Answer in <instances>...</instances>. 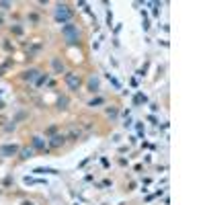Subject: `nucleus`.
Wrapping results in <instances>:
<instances>
[{
  "label": "nucleus",
  "mask_w": 205,
  "mask_h": 205,
  "mask_svg": "<svg viewBox=\"0 0 205 205\" xmlns=\"http://www.w3.org/2000/svg\"><path fill=\"white\" fill-rule=\"evenodd\" d=\"M70 19H72V11H70L66 4H60L56 8V21L57 23H68Z\"/></svg>",
  "instance_id": "obj_1"
},
{
  "label": "nucleus",
  "mask_w": 205,
  "mask_h": 205,
  "mask_svg": "<svg viewBox=\"0 0 205 205\" xmlns=\"http://www.w3.org/2000/svg\"><path fill=\"white\" fill-rule=\"evenodd\" d=\"M62 33H64V37L68 39V43H78L80 33H78V29H76L74 25H66V27L62 29Z\"/></svg>",
  "instance_id": "obj_2"
},
{
  "label": "nucleus",
  "mask_w": 205,
  "mask_h": 205,
  "mask_svg": "<svg viewBox=\"0 0 205 205\" xmlns=\"http://www.w3.org/2000/svg\"><path fill=\"white\" fill-rule=\"evenodd\" d=\"M66 82H68L70 90H78V88H80V76H78V74H74V72L66 74Z\"/></svg>",
  "instance_id": "obj_3"
},
{
  "label": "nucleus",
  "mask_w": 205,
  "mask_h": 205,
  "mask_svg": "<svg viewBox=\"0 0 205 205\" xmlns=\"http://www.w3.org/2000/svg\"><path fill=\"white\" fill-rule=\"evenodd\" d=\"M17 146H4V148L0 150V154H2V156H12V154H17Z\"/></svg>",
  "instance_id": "obj_4"
},
{
  "label": "nucleus",
  "mask_w": 205,
  "mask_h": 205,
  "mask_svg": "<svg viewBox=\"0 0 205 205\" xmlns=\"http://www.w3.org/2000/svg\"><path fill=\"white\" fill-rule=\"evenodd\" d=\"M51 64H54V70H56L57 74H60V72H62V70H64V66H62V62H60V60H57V57H54V60H51Z\"/></svg>",
  "instance_id": "obj_5"
},
{
  "label": "nucleus",
  "mask_w": 205,
  "mask_h": 205,
  "mask_svg": "<svg viewBox=\"0 0 205 205\" xmlns=\"http://www.w3.org/2000/svg\"><path fill=\"white\" fill-rule=\"evenodd\" d=\"M35 74H37V70H29V72H25V78H27V80H33Z\"/></svg>",
  "instance_id": "obj_6"
},
{
  "label": "nucleus",
  "mask_w": 205,
  "mask_h": 205,
  "mask_svg": "<svg viewBox=\"0 0 205 205\" xmlns=\"http://www.w3.org/2000/svg\"><path fill=\"white\" fill-rule=\"evenodd\" d=\"M90 90H99V80H94V78H90Z\"/></svg>",
  "instance_id": "obj_7"
},
{
  "label": "nucleus",
  "mask_w": 205,
  "mask_h": 205,
  "mask_svg": "<svg viewBox=\"0 0 205 205\" xmlns=\"http://www.w3.org/2000/svg\"><path fill=\"white\" fill-rule=\"evenodd\" d=\"M33 146H35V148H43V139H41V137H35Z\"/></svg>",
  "instance_id": "obj_8"
},
{
  "label": "nucleus",
  "mask_w": 205,
  "mask_h": 205,
  "mask_svg": "<svg viewBox=\"0 0 205 205\" xmlns=\"http://www.w3.org/2000/svg\"><path fill=\"white\" fill-rule=\"evenodd\" d=\"M60 144H64V137H54V139H51V146H60Z\"/></svg>",
  "instance_id": "obj_9"
},
{
  "label": "nucleus",
  "mask_w": 205,
  "mask_h": 205,
  "mask_svg": "<svg viewBox=\"0 0 205 205\" xmlns=\"http://www.w3.org/2000/svg\"><path fill=\"white\" fill-rule=\"evenodd\" d=\"M35 172H39V174H43V172H51V174H57L56 170H51V168H37Z\"/></svg>",
  "instance_id": "obj_10"
},
{
  "label": "nucleus",
  "mask_w": 205,
  "mask_h": 205,
  "mask_svg": "<svg viewBox=\"0 0 205 205\" xmlns=\"http://www.w3.org/2000/svg\"><path fill=\"white\" fill-rule=\"evenodd\" d=\"M31 154H33V150H31V148L23 150V158H31Z\"/></svg>",
  "instance_id": "obj_11"
}]
</instances>
